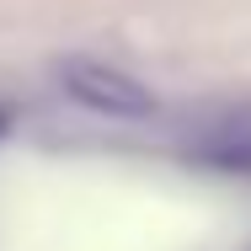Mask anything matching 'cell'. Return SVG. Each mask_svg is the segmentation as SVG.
Listing matches in <instances>:
<instances>
[{
    "label": "cell",
    "instance_id": "cell-1",
    "mask_svg": "<svg viewBox=\"0 0 251 251\" xmlns=\"http://www.w3.org/2000/svg\"><path fill=\"white\" fill-rule=\"evenodd\" d=\"M64 91L80 107L107 112V118H145L155 107L139 80H128L123 70H107V64H70L64 70Z\"/></svg>",
    "mask_w": 251,
    "mask_h": 251
}]
</instances>
